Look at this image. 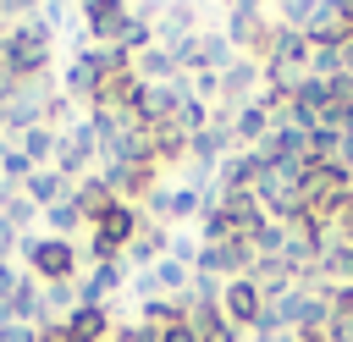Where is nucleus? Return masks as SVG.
Instances as JSON below:
<instances>
[{
  "mask_svg": "<svg viewBox=\"0 0 353 342\" xmlns=\"http://www.w3.org/2000/svg\"><path fill=\"white\" fill-rule=\"evenodd\" d=\"M6 72H11V83H50L44 72H50V28L44 22H22V28H11L6 33Z\"/></svg>",
  "mask_w": 353,
  "mask_h": 342,
  "instance_id": "obj_1",
  "label": "nucleus"
},
{
  "mask_svg": "<svg viewBox=\"0 0 353 342\" xmlns=\"http://www.w3.org/2000/svg\"><path fill=\"white\" fill-rule=\"evenodd\" d=\"M22 259H28V276H39L44 287H66L77 276V243L72 237H22Z\"/></svg>",
  "mask_w": 353,
  "mask_h": 342,
  "instance_id": "obj_2",
  "label": "nucleus"
},
{
  "mask_svg": "<svg viewBox=\"0 0 353 342\" xmlns=\"http://www.w3.org/2000/svg\"><path fill=\"white\" fill-rule=\"evenodd\" d=\"M138 226H143V210L116 199V204L88 226V254H94V265H99V259H121V254H127V243L138 237Z\"/></svg>",
  "mask_w": 353,
  "mask_h": 342,
  "instance_id": "obj_3",
  "label": "nucleus"
},
{
  "mask_svg": "<svg viewBox=\"0 0 353 342\" xmlns=\"http://www.w3.org/2000/svg\"><path fill=\"white\" fill-rule=\"evenodd\" d=\"M171 55H176L182 77H199V72H226V66H232V44H226V33H221V28H199V33H193L188 44H176Z\"/></svg>",
  "mask_w": 353,
  "mask_h": 342,
  "instance_id": "obj_4",
  "label": "nucleus"
},
{
  "mask_svg": "<svg viewBox=\"0 0 353 342\" xmlns=\"http://www.w3.org/2000/svg\"><path fill=\"white\" fill-rule=\"evenodd\" d=\"M83 28H88V44L110 50V44H127V28H132V6H105V0H88L77 6Z\"/></svg>",
  "mask_w": 353,
  "mask_h": 342,
  "instance_id": "obj_5",
  "label": "nucleus"
},
{
  "mask_svg": "<svg viewBox=\"0 0 353 342\" xmlns=\"http://www.w3.org/2000/svg\"><path fill=\"white\" fill-rule=\"evenodd\" d=\"M221 314H226L237 331H254V325L265 320V292H259L248 276H237V281H226V292H221Z\"/></svg>",
  "mask_w": 353,
  "mask_h": 342,
  "instance_id": "obj_6",
  "label": "nucleus"
},
{
  "mask_svg": "<svg viewBox=\"0 0 353 342\" xmlns=\"http://www.w3.org/2000/svg\"><path fill=\"white\" fill-rule=\"evenodd\" d=\"M94 154H99V138H94V127H88V121H72V127H66V138L55 143V171L72 182V177H83V165H88Z\"/></svg>",
  "mask_w": 353,
  "mask_h": 342,
  "instance_id": "obj_7",
  "label": "nucleus"
},
{
  "mask_svg": "<svg viewBox=\"0 0 353 342\" xmlns=\"http://www.w3.org/2000/svg\"><path fill=\"white\" fill-rule=\"evenodd\" d=\"M199 210H204V193H199L193 182H182V188H165V182H160V188L149 193V215H154L160 226L188 221V215H199Z\"/></svg>",
  "mask_w": 353,
  "mask_h": 342,
  "instance_id": "obj_8",
  "label": "nucleus"
},
{
  "mask_svg": "<svg viewBox=\"0 0 353 342\" xmlns=\"http://www.w3.org/2000/svg\"><path fill=\"white\" fill-rule=\"evenodd\" d=\"M182 325L193 331V342H237V325L221 314V303H193V298H188Z\"/></svg>",
  "mask_w": 353,
  "mask_h": 342,
  "instance_id": "obj_9",
  "label": "nucleus"
},
{
  "mask_svg": "<svg viewBox=\"0 0 353 342\" xmlns=\"http://www.w3.org/2000/svg\"><path fill=\"white\" fill-rule=\"evenodd\" d=\"M270 127H276V116H270L259 99H243V105L232 110V143H248V149H259V143L270 138Z\"/></svg>",
  "mask_w": 353,
  "mask_h": 342,
  "instance_id": "obj_10",
  "label": "nucleus"
},
{
  "mask_svg": "<svg viewBox=\"0 0 353 342\" xmlns=\"http://www.w3.org/2000/svg\"><path fill=\"white\" fill-rule=\"evenodd\" d=\"M116 204V193H110V182L105 177H88V182H72V210L83 215V226H94L105 210Z\"/></svg>",
  "mask_w": 353,
  "mask_h": 342,
  "instance_id": "obj_11",
  "label": "nucleus"
},
{
  "mask_svg": "<svg viewBox=\"0 0 353 342\" xmlns=\"http://www.w3.org/2000/svg\"><path fill=\"white\" fill-rule=\"evenodd\" d=\"M121 281H127V265H121V259H99V265L88 270V281L77 287V303H99V309H105V298H110Z\"/></svg>",
  "mask_w": 353,
  "mask_h": 342,
  "instance_id": "obj_12",
  "label": "nucleus"
},
{
  "mask_svg": "<svg viewBox=\"0 0 353 342\" xmlns=\"http://www.w3.org/2000/svg\"><path fill=\"white\" fill-rule=\"evenodd\" d=\"M66 331H72V342H110V309H99V303H77L72 314H66Z\"/></svg>",
  "mask_w": 353,
  "mask_h": 342,
  "instance_id": "obj_13",
  "label": "nucleus"
},
{
  "mask_svg": "<svg viewBox=\"0 0 353 342\" xmlns=\"http://www.w3.org/2000/svg\"><path fill=\"white\" fill-rule=\"evenodd\" d=\"M193 22H199V11H193V6H165V11H160V28H154L160 50H176V44H188V39L199 33Z\"/></svg>",
  "mask_w": 353,
  "mask_h": 342,
  "instance_id": "obj_14",
  "label": "nucleus"
},
{
  "mask_svg": "<svg viewBox=\"0 0 353 342\" xmlns=\"http://www.w3.org/2000/svg\"><path fill=\"white\" fill-rule=\"evenodd\" d=\"M265 77V66L259 61H248V55H237L226 72H221V105L215 110H226V99H243V94H254V83Z\"/></svg>",
  "mask_w": 353,
  "mask_h": 342,
  "instance_id": "obj_15",
  "label": "nucleus"
},
{
  "mask_svg": "<svg viewBox=\"0 0 353 342\" xmlns=\"http://www.w3.org/2000/svg\"><path fill=\"white\" fill-rule=\"evenodd\" d=\"M22 193H28L39 210H55V204H66V199H72V182H66L55 165H50V171H33V177L22 182Z\"/></svg>",
  "mask_w": 353,
  "mask_h": 342,
  "instance_id": "obj_16",
  "label": "nucleus"
},
{
  "mask_svg": "<svg viewBox=\"0 0 353 342\" xmlns=\"http://www.w3.org/2000/svg\"><path fill=\"white\" fill-rule=\"evenodd\" d=\"M165 243H171L165 226H138V237L127 243L121 259H132V265H160V259H165Z\"/></svg>",
  "mask_w": 353,
  "mask_h": 342,
  "instance_id": "obj_17",
  "label": "nucleus"
},
{
  "mask_svg": "<svg viewBox=\"0 0 353 342\" xmlns=\"http://www.w3.org/2000/svg\"><path fill=\"white\" fill-rule=\"evenodd\" d=\"M149 281H154V292H171V298H182V292L193 287V265H182V259H160V265L149 270Z\"/></svg>",
  "mask_w": 353,
  "mask_h": 342,
  "instance_id": "obj_18",
  "label": "nucleus"
},
{
  "mask_svg": "<svg viewBox=\"0 0 353 342\" xmlns=\"http://www.w3.org/2000/svg\"><path fill=\"white\" fill-rule=\"evenodd\" d=\"M331 342H353V287H331Z\"/></svg>",
  "mask_w": 353,
  "mask_h": 342,
  "instance_id": "obj_19",
  "label": "nucleus"
},
{
  "mask_svg": "<svg viewBox=\"0 0 353 342\" xmlns=\"http://www.w3.org/2000/svg\"><path fill=\"white\" fill-rule=\"evenodd\" d=\"M55 143H61V138H55L50 127H28V132H22V154H28V165L44 171V160H55Z\"/></svg>",
  "mask_w": 353,
  "mask_h": 342,
  "instance_id": "obj_20",
  "label": "nucleus"
},
{
  "mask_svg": "<svg viewBox=\"0 0 353 342\" xmlns=\"http://www.w3.org/2000/svg\"><path fill=\"white\" fill-rule=\"evenodd\" d=\"M33 210H39V204H33L28 193H11V199H6V210H0V221H11V226L22 232V226L33 221Z\"/></svg>",
  "mask_w": 353,
  "mask_h": 342,
  "instance_id": "obj_21",
  "label": "nucleus"
},
{
  "mask_svg": "<svg viewBox=\"0 0 353 342\" xmlns=\"http://www.w3.org/2000/svg\"><path fill=\"white\" fill-rule=\"evenodd\" d=\"M44 215H50V226H55V237H66L72 226H83V215L72 210V199H66V204H55V210H44Z\"/></svg>",
  "mask_w": 353,
  "mask_h": 342,
  "instance_id": "obj_22",
  "label": "nucleus"
},
{
  "mask_svg": "<svg viewBox=\"0 0 353 342\" xmlns=\"http://www.w3.org/2000/svg\"><path fill=\"white\" fill-rule=\"evenodd\" d=\"M110 342H154V331H149V325H138V320H127V325H116V331H110Z\"/></svg>",
  "mask_w": 353,
  "mask_h": 342,
  "instance_id": "obj_23",
  "label": "nucleus"
},
{
  "mask_svg": "<svg viewBox=\"0 0 353 342\" xmlns=\"http://www.w3.org/2000/svg\"><path fill=\"white\" fill-rule=\"evenodd\" d=\"M33 342H72V331H66V320H44L33 331Z\"/></svg>",
  "mask_w": 353,
  "mask_h": 342,
  "instance_id": "obj_24",
  "label": "nucleus"
},
{
  "mask_svg": "<svg viewBox=\"0 0 353 342\" xmlns=\"http://www.w3.org/2000/svg\"><path fill=\"white\" fill-rule=\"evenodd\" d=\"M17 287H22V270H17V265H0V303H6Z\"/></svg>",
  "mask_w": 353,
  "mask_h": 342,
  "instance_id": "obj_25",
  "label": "nucleus"
},
{
  "mask_svg": "<svg viewBox=\"0 0 353 342\" xmlns=\"http://www.w3.org/2000/svg\"><path fill=\"white\" fill-rule=\"evenodd\" d=\"M154 342H193V331L176 320V325H165V331H154Z\"/></svg>",
  "mask_w": 353,
  "mask_h": 342,
  "instance_id": "obj_26",
  "label": "nucleus"
},
{
  "mask_svg": "<svg viewBox=\"0 0 353 342\" xmlns=\"http://www.w3.org/2000/svg\"><path fill=\"white\" fill-rule=\"evenodd\" d=\"M254 342H292V331H254Z\"/></svg>",
  "mask_w": 353,
  "mask_h": 342,
  "instance_id": "obj_27",
  "label": "nucleus"
},
{
  "mask_svg": "<svg viewBox=\"0 0 353 342\" xmlns=\"http://www.w3.org/2000/svg\"><path fill=\"white\" fill-rule=\"evenodd\" d=\"M0 127H6V105H0Z\"/></svg>",
  "mask_w": 353,
  "mask_h": 342,
  "instance_id": "obj_28",
  "label": "nucleus"
}]
</instances>
